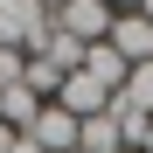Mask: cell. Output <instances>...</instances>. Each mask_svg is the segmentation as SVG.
<instances>
[{
  "mask_svg": "<svg viewBox=\"0 0 153 153\" xmlns=\"http://www.w3.org/2000/svg\"><path fill=\"white\" fill-rule=\"evenodd\" d=\"M49 28L91 49V42L111 35V7H105V0H56V7H49Z\"/></svg>",
  "mask_w": 153,
  "mask_h": 153,
  "instance_id": "obj_1",
  "label": "cell"
},
{
  "mask_svg": "<svg viewBox=\"0 0 153 153\" xmlns=\"http://www.w3.org/2000/svg\"><path fill=\"white\" fill-rule=\"evenodd\" d=\"M42 35H49V7H42V0H0V49L35 56Z\"/></svg>",
  "mask_w": 153,
  "mask_h": 153,
  "instance_id": "obj_2",
  "label": "cell"
},
{
  "mask_svg": "<svg viewBox=\"0 0 153 153\" xmlns=\"http://www.w3.org/2000/svg\"><path fill=\"white\" fill-rule=\"evenodd\" d=\"M76 76H91V84L105 91V97H118V84L132 76V63H125L111 42H91V49H84V63H76Z\"/></svg>",
  "mask_w": 153,
  "mask_h": 153,
  "instance_id": "obj_3",
  "label": "cell"
},
{
  "mask_svg": "<svg viewBox=\"0 0 153 153\" xmlns=\"http://www.w3.org/2000/svg\"><path fill=\"white\" fill-rule=\"evenodd\" d=\"M105 42H111L132 70L153 63V21H146V14H111V35H105Z\"/></svg>",
  "mask_w": 153,
  "mask_h": 153,
  "instance_id": "obj_4",
  "label": "cell"
},
{
  "mask_svg": "<svg viewBox=\"0 0 153 153\" xmlns=\"http://www.w3.org/2000/svg\"><path fill=\"white\" fill-rule=\"evenodd\" d=\"M21 139H35L42 153H76V118H70L63 105H42V111H35V125H28Z\"/></svg>",
  "mask_w": 153,
  "mask_h": 153,
  "instance_id": "obj_5",
  "label": "cell"
},
{
  "mask_svg": "<svg viewBox=\"0 0 153 153\" xmlns=\"http://www.w3.org/2000/svg\"><path fill=\"white\" fill-rule=\"evenodd\" d=\"M35 111H42V97H35L28 84H7V91H0V125L28 132V125H35Z\"/></svg>",
  "mask_w": 153,
  "mask_h": 153,
  "instance_id": "obj_6",
  "label": "cell"
},
{
  "mask_svg": "<svg viewBox=\"0 0 153 153\" xmlns=\"http://www.w3.org/2000/svg\"><path fill=\"white\" fill-rule=\"evenodd\" d=\"M118 105H125V111H139V118H153V63H139V70L118 84Z\"/></svg>",
  "mask_w": 153,
  "mask_h": 153,
  "instance_id": "obj_7",
  "label": "cell"
},
{
  "mask_svg": "<svg viewBox=\"0 0 153 153\" xmlns=\"http://www.w3.org/2000/svg\"><path fill=\"white\" fill-rule=\"evenodd\" d=\"M21 84H28L42 105H56V91H63V70L56 63H42V56H28V70H21Z\"/></svg>",
  "mask_w": 153,
  "mask_h": 153,
  "instance_id": "obj_8",
  "label": "cell"
},
{
  "mask_svg": "<svg viewBox=\"0 0 153 153\" xmlns=\"http://www.w3.org/2000/svg\"><path fill=\"white\" fill-rule=\"evenodd\" d=\"M21 70H28V56H21V49H0V91L21 84Z\"/></svg>",
  "mask_w": 153,
  "mask_h": 153,
  "instance_id": "obj_9",
  "label": "cell"
},
{
  "mask_svg": "<svg viewBox=\"0 0 153 153\" xmlns=\"http://www.w3.org/2000/svg\"><path fill=\"white\" fill-rule=\"evenodd\" d=\"M14 139H21V132H14V125H0V153H14Z\"/></svg>",
  "mask_w": 153,
  "mask_h": 153,
  "instance_id": "obj_10",
  "label": "cell"
},
{
  "mask_svg": "<svg viewBox=\"0 0 153 153\" xmlns=\"http://www.w3.org/2000/svg\"><path fill=\"white\" fill-rule=\"evenodd\" d=\"M105 7H111V14H132V7H139V0H105Z\"/></svg>",
  "mask_w": 153,
  "mask_h": 153,
  "instance_id": "obj_11",
  "label": "cell"
},
{
  "mask_svg": "<svg viewBox=\"0 0 153 153\" xmlns=\"http://www.w3.org/2000/svg\"><path fill=\"white\" fill-rule=\"evenodd\" d=\"M132 14H146V21H153V0H139V7H132Z\"/></svg>",
  "mask_w": 153,
  "mask_h": 153,
  "instance_id": "obj_12",
  "label": "cell"
},
{
  "mask_svg": "<svg viewBox=\"0 0 153 153\" xmlns=\"http://www.w3.org/2000/svg\"><path fill=\"white\" fill-rule=\"evenodd\" d=\"M139 153H153V125H146V146H139Z\"/></svg>",
  "mask_w": 153,
  "mask_h": 153,
  "instance_id": "obj_13",
  "label": "cell"
},
{
  "mask_svg": "<svg viewBox=\"0 0 153 153\" xmlns=\"http://www.w3.org/2000/svg\"><path fill=\"white\" fill-rule=\"evenodd\" d=\"M125 153H139V146H125Z\"/></svg>",
  "mask_w": 153,
  "mask_h": 153,
  "instance_id": "obj_14",
  "label": "cell"
}]
</instances>
